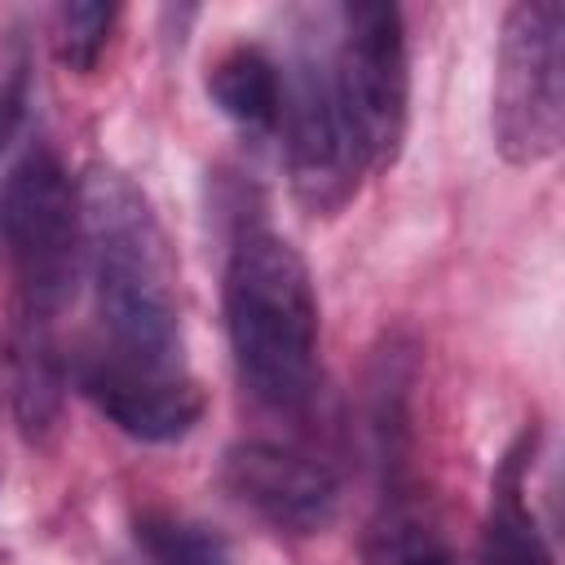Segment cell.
<instances>
[{"label":"cell","mask_w":565,"mask_h":565,"mask_svg":"<svg viewBox=\"0 0 565 565\" xmlns=\"http://www.w3.org/2000/svg\"><path fill=\"white\" fill-rule=\"evenodd\" d=\"M212 106L243 128H278L282 115V71L260 44H234L207 71Z\"/></svg>","instance_id":"30bf717a"},{"label":"cell","mask_w":565,"mask_h":565,"mask_svg":"<svg viewBox=\"0 0 565 565\" xmlns=\"http://www.w3.org/2000/svg\"><path fill=\"white\" fill-rule=\"evenodd\" d=\"M494 150L512 168H534L561 150L565 132V9L561 0H516L499 26Z\"/></svg>","instance_id":"5b68a950"},{"label":"cell","mask_w":565,"mask_h":565,"mask_svg":"<svg viewBox=\"0 0 565 565\" xmlns=\"http://www.w3.org/2000/svg\"><path fill=\"white\" fill-rule=\"evenodd\" d=\"M57 318H40L26 309H13L9 340H4V366H9V402L22 437L40 441L53 433L66 397V358L57 344Z\"/></svg>","instance_id":"9c48e42d"},{"label":"cell","mask_w":565,"mask_h":565,"mask_svg":"<svg viewBox=\"0 0 565 565\" xmlns=\"http://www.w3.org/2000/svg\"><path fill=\"white\" fill-rule=\"evenodd\" d=\"M331 88L362 159V172L393 168L411 124V62L402 9L388 0H353L335 9L327 44Z\"/></svg>","instance_id":"277c9868"},{"label":"cell","mask_w":565,"mask_h":565,"mask_svg":"<svg viewBox=\"0 0 565 565\" xmlns=\"http://www.w3.org/2000/svg\"><path fill=\"white\" fill-rule=\"evenodd\" d=\"M79 269V185L49 146H35L9 168L0 185V274L13 287V309L57 318L75 300Z\"/></svg>","instance_id":"3957f363"},{"label":"cell","mask_w":565,"mask_h":565,"mask_svg":"<svg viewBox=\"0 0 565 565\" xmlns=\"http://www.w3.org/2000/svg\"><path fill=\"white\" fill-rule=\"evenodd\" d=\"M137 547L150 565H234L225 539L212 525L177 512H146L137 521Z\"/></svg>","instance_id":"4fadbf2b"},{"label":"cell","mask_w":565,"mask_h":565,"mask_svg":"<svg viewBox=\"0 0 565 565\" xmlns=\"http://www.w3.org/2000/svg\"><path fill=\"white\" fill-rule=\"evenodd\" d=\"M225 335L238 380L252 397L278 411H296L318 388V296L305 256L269 234L247 230L221 282Z\"/></svg>","instance_id":"7a4b0ae2"},{"label":"cell","mask_w":565,"mask_h":565,"mask_svg":"<svg viewBox=\"0 0 565 565\" xmlns=\"http://www.w3.org/2000/svg\"><path fill=\"white\" fill-rule=\"evenodd\" d=\"M119 22V4L110 0H71L57 9V57L66 71L88 75L97 66V57L110 44V31Z\"/></svg>","instance_id":"5bb4252c"},{"label":"cell","mask_w":565,"mask_h":565,"mask_svg":"<svg viewBox=\"0 0 565 565\" xmlns=\"http://www.w3.org/2000/svg\"><path fill=\"white\" fill-rule=\"evenodd\" d=\"M225 490L252 508L260 521L287 534H318L340 512V481L335 472L278 441H238L225 450L221 463Z\"/></svg>","instance_id":"ba28073f"},{"label":"cell","mask_w":565,"mask_h":565,"mask_svg":"<svg viewBox=\"0 0 565 565\" xmlns=\"http://www.w3.org/2000/svg\"><path fill=\"white\" fill-rule=\"evenodd\" d=\"M26 106H31V62H26V49L9 40L0 44V154L18 137Z\"/></svg>","instance_id":"9a60e30c"},{"label":"cell","mask_w":565,"mask_h":565,"mask_svg":"<svg viewBox=\"0 0 565 565\" xmlns=\"http://www.w3.org/2000/svg\"><path fill=\"white\" fill-rule=\"evenodd\" d=\"M362 565H455L441 525L411 499H384L362 530Z\"/></svg>","instance_id":"7c38bea8"},{"label":"cell","mask_w":565,"mask_h":565,"mask_svg":"<svg viewBox=\"0 0 565 565\" xmlns=\"http://www.w3.org/2000/svg\"><path fill=\"white\" fill-rule=\"evenodd\" d=\"M287 132V177L291 194L313 216H335L362 177V159L344 128L335 88H331V57L327 44H305L282 71V115Z\"/></svg>","instance_id":"8992f818"},{"label":"cell","mask_w":565,"mask_h":565,"mask_svg":"<svg viewBox=\"0 0 565 565\" xmlns=\"http://www.w3.org/2000/svg\"><path fill=\"white\" fill-rule=\"evenodd\" d=\"M79 212L102 349L137 362H185L177 260L150 199L128 172L93 163L79 177Z\"/></svg>","instance_id":"6da1fadb"},{"label":"cell","mask_w":565,"mask_h":565,"mask_svg":"<svg viewBox=\"0 0 565 565\" xmlns=\"http://www.w3.org/2000/svg\"><path fill=\"white\" fill-rule=\"evenodd\" d=\"M525 468H530V441H521V450H512L499 472L490 521L481 534V565H556L525 503Z\"/></svg>","instance_id":"8fae6325"},{"label":"cell","mask_w":565,"mask_h":565,"mask_svg":"<svg viewBox=\"0 0 565 565\" xmlns=\"http://www.w3.org/2000/svg\"><path fill=\"white\" fill-rule=\"evenodd\" d=\"M79 393L137 441H177L203 419V388L185 362H137L110 349H84L75 358Z\"/></svg>","instance_id":"52a82bcc"}]
</instances>
